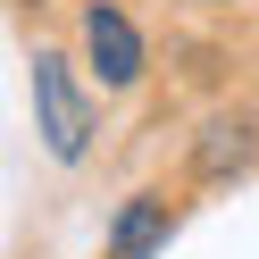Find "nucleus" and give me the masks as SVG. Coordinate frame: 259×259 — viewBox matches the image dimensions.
<instances>
[{
    "mask_svg": "<svg viewBox=\"0 0 259 259\" xmlns=\"http://www.w3.org/2000/svg\"><path fill=\"white\" fill-rule=\"evenodd\" d=\"M34 125L51 142V159H67V167L92 151V101H84V84H75V67L59 51H34Z\"/></svg>",
    "mask_w": 259,
    "mask_h": 259,
    "instance_id": "f257e3e1",
    "label": "nucleus"
},
{
    "mask_svg": "<svg viewBox=\"0 0 259 259\" xmlns=\"http://www.w3.org/2000/svg\"><path fill=\"white\" fill-rule=\"evenodd\" d=\"M251 151H259V117H209L201 125V142H192V176H209V184H218V176H242L251 167Z\"/></svg>",
    "mask_w": 259,
    "mask_h": 259,
    "instance_id": "7ed1b4c3",
    "label": "nucleus"
},
{
    "mask_svg": "<svg viewBox=\"0 0 259 259\" xmlns=\"http://www.w3.org/2000/svg\"><path fill=\"white\" fill-rule=\"evenodd\" d=\"M159 242H167V209H159V201H134L117 218V234H109V259H151Z\"/></svg>",
    "mask_w": 259,
    "mask_h": 259,
    "instance_id": "20e7f679",
    "label": "nucleus"
},
{
    "mask_svg": "<svg viewBox=\"0 0 259 259\" xmlns=\"http://www.w3.org/2000/svg\"><path fill=\"white\" fill-rule=\"evenodd\" d=\"M75 34H84V59L101 67V84H109V92L142 84V34L125 25V9H117V0H92Z\"/></svg>",
    "mask_w": 259,
    "mask_h": 259,
    "instance_id": "f03ea898",
    "label": "nucleus"
}]
</instances>
